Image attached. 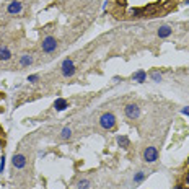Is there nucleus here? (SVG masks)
Wrapping results in <instances>:
<instances>
[{"label":"nucleus","instance_id":"nucleus-1","mask_svg":"<svg viewBox=\"0 0 189 189\" xmlns=\"http://www.w3.org/2000/svg\"><path fill=\"white\" fill-rule=\"evenodd\" d=\"M116 124V118H114V114L113 113H104V114H101V118H99V126L106 129V130H111Z\"/></svg>","mask_w":189,"mask_h":189},{"label":"nucleus","instance_id":"nucleus-2","mask_svg":"<svg viewBox=\"0 0 189 189\" xmlns=\"http://www.w3.org/2000/svg\"><path fill=\"white\" fill-rule=\"evenodd\" d=\"M41 47H42V51H44L46 54L54 52V51L57 49V41H56V38H52V36H46V38L42 39Z\"/></svg>","mask_w":189,"mask_h":189},{"label":"nucleus","instance_id":"nucleus-3","mask_svg":"<svg viewBox=\"0 0 189 189\" xmlns=\"http://www.w3.org/2000/svg\"><path fill=\"white\" fill-rule=\"evenodd\" d=\"M62 75L64 77H72L75 74V65H74V61L72 59H65L64 62H62Z\"/></svg>","mask_w":189,"mask_h":189},{"label":"nucleus","instance_id":"nucleus-4","mask_svg":"<svg viewBox=\"0 0 189 189\" xmlns=\"http://www.w3.org/2000/svg\"><path fill=\"white\" fill-rule=\"evenodd\" d=\"M157 158H158V150L155 147H147L143 152V160L147 163H153L157 162Z\"/></svg>","mask_w":189,"mask_h":189},{"label":"nucleus","instance_id":"nucleus-5","mask_svg":"<svg viewBox=\"0 0 189 189\" xmlns=\"http://www.w3.org/2000/svg\"><path fill=\"white\" fill-rule=\"evenodd\" d=\"M21 10H23V3L20 0H13V2L7 5V13L8 15H18V13H21Z\"/></svg>","mask_w":189,"mask_h":189},{"label":"nucleus","instance_id":"nucleus-6","mask_svg":"<svg viewBox=\"0 0 189 189\" xmlns=\"http://www.w3.org/2000/svg\"><path fill=\"white\" fill-rule=\"evenodd\" d=\"M124 113H126V116H127L129 119H137V118L140 116V109H139V106L134 104V103L127 104V106L124 108Z\"/></svg>","mask_w":189,"mask_h":189},{"label":"nucleus","instance_id":"nucleus-7","mask_svg":"<svg viewBox=\"0 0 189 189\" xmlns=\"http://www.w3.org/2000/svg\"><path fill=\"white\" fill-rule=\"evenodd\" d=\"M12 163H13V166H15L17 170H23L25 166H26V157H25V155H21V153H18V155L13 157Z\"/></svg>","mask_w":189,"mask_h":189},{"label":"nucleus","instance_id":"nucleus-8","mask_svg":"<svg viewBox=\"0 0 189 189\" xmlns=\"http://www.w3.org/2000/svg\"><path fill=\"white\" fill-rule=\"evenodd\" d=\"M171 33H173V30H171V26H168V25L160 26V28H158V31H157L158 38H168V36H170Z\"/></svg>","mask_w":189,"mask_h":189},{"label":"nucleus","instance_id":"nucleus-9","mask_svg":"<svg viewBox=\"0 0 189 189\" xmlns=\"http://www.w3.org/2000/svg\"><path fill=\"white\" fill-rule=\"evenodd\" d=\"M10 59H12L10 49H8V47H5V46H2V47H0V61L7 62V61H10Z\"/></svg>","mask_w":189,"mask_h":189},{"label":"nucleus","instance_id":"nucleus-10","mask_svg":"<svg viewBox=\"0 0 189 189\" xmlns=\"http://www.w3.org/2000/svg\"><path fill=\"white\" fill-rule=\"evenodd\" d=\"M54 108H56L57 111H64L65 108H69V103H67L64 98H57V99L54 101Z\"/></svg>","mask_w":189,"mask_h":189},{"label":"nucleus","instance_id":"nucleus-11","mask_svg":"<svg viewBox=\"0 0 189 189\" xmlns=\"http://www.w3.org/2000/svg\"><path fill=\"white\" fill-rule=\"evenodd\" d=\"M134 82H139V83H143L145 80H147V72L145 70H139V72H135L134 74Z\"/></svg>","mask_w":189,"mask_h":189},{"label":"nucleus","instance_id":"nucleus-12","mask_svg":"<svg viewBox=\"0 0 189 189\" xmlns=\"http://www.w3.org/2000/svg\"><path fill=\"white\" fill-rule=\"evenodd\" d=\"M33 64V57L30 54H23L20 57V65L21 67H28V65H31Z\"/></svg>","mask_w":189,"mask_h":189},{"label":"nucleus","instance_id":"nucleus-13","mask_svg":"<svg viewBox=\"0 0 189 189\" xmlns=\"http://www.w3.org/2000/svg\"><path fill=\"white\" fill-rule=\"evenodd\" d=\"M118 143L121 145L122 148H127V147H129V139H127L126 135H119V137H118Z\"/></svg>","mask_w":189,"mask_h":189},{"label":"nucleus","instance_id":"nucleus-14","mask_svg":"<svg viewBox=\"0 0 189 189\" xmlns=\"http://www.w3.org/2000/svg\"><path fill=\"white\" fill-rule=\"evenodd\" d=\"M61 137H62V139H70V137H72V129L70 127H64L62 132H61Z\"/></svg>","mask_w":189,"mask_h":189},{"label":"nucleus","instance_id":"nucleus-15","mask_svg":"<svg viewBox=\"0 0 189 189\" xmlns=\"http://www.w3.org/2000/svg\"><path fill=\"white\" fill-rule=\"evenodd\" d=\"M78 189H90V181H86V179H82V181H78Z\"/></svg>","mask_w":189,"mask_h":189},{"label":"nucleus","instance_id":"nucleus-16","mask_svg":"<svg viewBox=\"0 0 189 189\" xmlns=\"http://www.w3.org/2000/svg\"><path fill=\"white\" fill-rule=\"evenodd\" d=\"M143 179H145V173L143 171H139L134 176V183H140V181H143Z\"/></svg>","mask_w":189,"mask_h":189},{"label":"nucleus","instance_id":"nucleus-17","mask_svg":"<svg viewBox=\"0 0 189 189\" xmlns=\"http://www.w3.org/2000/svg\"><path fill=\"white\" fill-rule=\"evenodd\" d=\"M152 78H153V82H162V74L160 72H152Z\"/></svg>","mask_w":189,"mask_h":189},{"label":"nucleus","instance_id":"nucleus-18","mask_svg":"<svg viewBox=\"0 0 189 189\" xmlns=\"http://www.w3.org/2000/svg\"><path fill=\"white\" fill-rule=\"evenodd\" d=\"M38 80H39V75H30V77H28V82H38Z\"/></svg>","mask_w":189,"mask_h":189},{"label":"nucleus","instance_id":"nucleus-19","mask_svg":"<svg viewBox=\"0 0 189 189\" xmlns=\"http://www.w3.org/2000/svg\"><path fill=\"white\" fill-rule=\"evenodd\" d=\"M3 168H5V157L0 158V171L3 173Z\"/></svg>","mask_w":189,"mask_h":189},{"label":"nucleus","instance_id":"nucleus-20","mask_svg":"<svg viewBox=\"0 0 189 189\" xmlns=\"http://www.w3.org/2000/svg\"><path fill=\"white\" fill-rule=\"evenodd\" d=\"M183 114H186V116H189V108H187V106H186V108H184V109H183Z\"/></svg>","mask_w":189,"mask_h":189},{"label":"nucleus","instance_id":"nucleus-21","mask_svg":"<svg viewBox=\"0 0 189 189\" xmlns=\"http://www.w3.org/2000/svg\"><path fill=\"white\" fill-rule=\"evenodd\" d=\"M186 183H187V184H189V171H187V173H186Z\"/></svg>","mask_w":189,"mask_h":189},{"label":"nucleus","instance_id":"nucleus-22","mask_svg":"<svg viewBox=\"0 0 189 189\" xmlns=\"http://www.w3.org/2000/svg\"><path fill=\"white\" fill-rule=\"evenodd\" d=\"M174 189H183V186H174Z\"/></svg>","mask_w":189,"mask_h":189},{"label":"nucleus","instance_id":"nucleus-23","mask_svg":"<svg viewBox=\"0 0 189 189\" xmlns=\"http://www.w3.org/2000/svg\"><path fill=\"white\" fill-rule=\"evenodd\" d=\"M186 3H189V0H187V2H186Z\"/></svg>","mask_w":189,"mask_h":189}]
</instances>
